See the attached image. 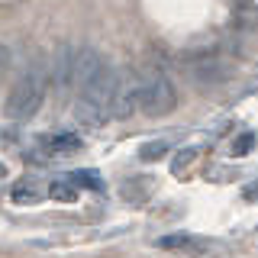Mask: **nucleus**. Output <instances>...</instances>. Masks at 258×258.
Segmentation results:
<instances>
[{
  "instance_id": "3",
  "label": "nucleus",
  "mask_w": 258,
  "mask_h": 258,
  "mask_svg": "<svg viewBox=\"0 0 258 258\" xmlns=\"http://www.w3.org/2000/svg\"><path fill=\"white\" fill-rule=\"evenodd\" d=\"M174 107H177V91L171 78L155 64L139 71V110L149 116H168Z\"/></svg>"
},
{
  "instance_id": "14",
  "label": "nucleus",
  "mask_w": 258,
  "mask_h": 258,
  "mask_svg": "<svg viewBox=\"0 0 258 258\" xmlns=\"http://www.w3.org/2000/svg\"><path fill=\"white\" fill-rule=\"evenodd\" d=\"M242 197H245L248 204H258V181H252V184H245V187H242Z\"/></svg>"
},
{
  "instance_id": "11",
  "label": "nucleus",
  "mask_w": 258,
  "mask_h": 258,
  "mask_svg": "<svg viewBox=\"0 0 258 258\" xmlns=\"http://www.w3.org/2000/svg\"><path fill=\"white\" fill-rule=\"evenodd\" d=\"M68 181H71V184H87L91 190H100V187H103V181H100L94 171H78V174H71Z\"/></svg>"
},
{
  "instance_id": "6",
  "label": "nucleus",
  "mask_w": 258,
  "mask_h": 258,
  "mask_svg": "<svg viewBox=\"0 0 258 258\" xmlns=\"http://www.w3.org/2000/svg\"><path fill=\"white\" fill-rule=\"evenodd\" d=\"M158 248H168V252H187V255H204L207 242H200L197 236H184V232H171V236H161Z\"/></svg>"
},
{
  "instance_id": "15",
  "label": "nucleus",
  "mask_w": 258,
  "mask_h": 258,
  "mask_svg": "<svg viewBox=\"0 0 258 258\" xmlns=\"http://www.w3.org/2000/svg\"><path fill=\"white\" fill-rule=\"evenodd\" d=\"M4 177H7V165H4V161H0V181H4Z\"/></svg>"
},
{
  "instance_id": "12",
  "label": "nucleus",
  "mask_w": 258,
  "mask_h": 258,
  "mask_svg": "<svg viewBox=\"0 0 258 258\" xmlns=\"http://www.w3.org/2000/svg\"><path fill=\"white\" fill-rule=\"evenodd\" d=\"M252 145H255V139H252V136L245 133V136H242V139H239L236 145H232V155H245V152L252 149Z\"/></svg>"
},
{
  "instance_id": "7",
  "label": "nucleus",
  "mask_w": 258,
  "mask_h": 258,
  "mask_svg": "<svg viewBox=\"0 0 258 258\" xmlns=\"http://www.w3.org/2000/svg\"><path fill=\"white\" fill-rule=\"evenodd\" d=\"M81 149V139L71 133H58V136H48L42 142V152L45 155H71V152Z\"/></svg>"
},
{
  "instance_id": "13",
  "label": "nucleus",
  "mask_w": 258,
  "mask_h": 258,
  "mask_svg": "<svg viewBox=\"0 0 258 258\" xmlns=\"http://www.w3.org/2000/svg\"><path fill=\"white\" fill-rule=\"evenodd\" d=\"M10 58H13V55H10V48L0 42V78L7 75V68H10Z\"/></svg>"
},
{
  "instance_id": "1",
  "label": "nucleus",
  "mask_w": 258,
  "mask_h": 258,
  "mask_svg": "<svg viewBox=\"0 0 258 258\" xmlns=\"http://www.w3.org/2000/svg\"><path fill=\"white\" fill-rule=\"evenodd\" d=\"M116 84V68H110L107 58L94 48H78L75 58V116L84 126H103L110 119V100Z\"/></svg>"
},
{
  "instance_id": "10",
  "label": "nucleus",
  "mask_w": 258,
  "mask_h": 258,
  "mask_svg": "<svg viewBox=\"0 0 258 258\" xmlns=\"http://www.w3.org/2000/svg\"><path fill=\"white\" fill-rule=\"evenodd\" d=\"M165 152H168V142L165 139H155V142H145L142 149H139V158L142 161H158V158H165Z\"/></svg>"
},
{
  "instance_id": "2",
  "label": "nucleus",
  "mask_w": 258,
  "mask_h": 258,
  "mask_svg": "<svg viewBox=\"0 0 258 258\" xmlns=\"http://www.w3.org/2000/svg\"><path fill=\"white\" fill-rule=\"evenodd\" d=\"M45 91H48L45 64L42 61H32L29 68L13 81L10 94H7V103H4V116L13 119V123H29V119L42 110Z\"/></svg>"
},
{
  "instance_id": "5",
  "label": "nucleus",
  "mask_w": 258,
  "mask_h": 258,
  "mask_svg": "<svg viewBox=\"0 0 258 258\" xmlns=\"http://www.w3.org/2000/svg\"><path fill=\"white\" fill-rule=\"evenodd\" d=\"M75 58H78V48L71 45H61L58 55H55V84H58V91H68L75 84Z\"/></svg>"
},
{
  "instance_id": "8",
  "label": "nucleus",
  "mask_w": 258,
  "mask_h": 258,
  "mask_svg": "<svg viewBox=\"0 0 258 258\" xmlns=\"http://www.w3.org/2000/svg\"><path fill=\"white\" fill-rule=\"evenodd\" d=\"M45 197V187L39 181H20V184H13V190H10V200L13 204H39V200Z\"/></svg>"
},
{
  "instance_id": "4",
  "label": "nucleus",
  "mask_w": 258,
  "mask_h": 258,
  "mask_svg": "<svg viewBox=\"0 0 258 258\" xmlns=\"http://www.w3.org/2000/svg\"><path fill=\"white\" fill-rule=\"evenodd\" d=\"M139 110V71L123 68L116 71V84H113V100H110V116L129 119Z\"/></svg>"
},
{
  "instance_id": "9",
  "label": "nucleus",
  "mask_w": 258,
  "mask_h": 258,
  "mask_svg": "<svg viewBox=\"0 0 258 258\" xmlns=\"http://www.w3.org/2000/svg\"><path fill=\"white\" fill-rule=\"evenodd\" d=\"M48 197H55V200H64V204H71V200H78V190H75V184L64 177V181H55L52 187L45 190Z\"/></svg>"
}]
</instances>
